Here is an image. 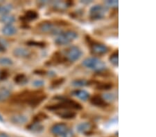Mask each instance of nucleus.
Listing matches in <instances>:
<instances>
[{
    "label": "nucleus",
    "mask_w": 156,
    "mask_h": 137,
    "mask_svg": "<svg viewBox=\"0 0 156 137\" xmlns=\"http://www.w3.org/2000/svg\"><path fill=\"white\" fill-rule=\"evenodd\" d=\"M59 101H60V103L51 104V105H47L45 107V109L49 111H58L61 110V109H77V110H80L83 108V106L80 103L71 99L63 98L60 97Z\"/></svg>",
    "instance_id": "nucleus-1"
},
{
    "label": "nucleus",
    "mask_w": 156,
    "mask_h": 137,
    "mask_svg": "<svg viewBox=\"0 0 156 137\" xmlns=\"http://www.w3.org/2000/svg\"><path fill=\"white\" fill-rule=\"evenodd\" d=\"M78 37V33L74 31H67L59 33L56 39L55 43L58 45H66L71 43Z\"/></svg>",
    "instance_id": "nucleus-2"
},
{
    "label": "nucleus",
    "mask_w": 156,
    "mask_h": 137,
    "mask_svg": "<svg viewBox=\"0 0 156 137\" xmlns=\"http://www.w3.org/2000/svg\"><path fill=\"white\" fill-rule=\"evenodd\" d=\"M85 39H86L87 43L90 44V49H91V52L92 53L101 56V55H104L108 53L109 49L106 45L94 41L89 36H85Z\"/></svg>",
    "instance_id": "nucleus-3"
},
{
    "label": "nucleus",
    "mask_w": 156,
    "mask_h": 137,
    "mask_svg": "<svg viewBox=\"0 0 156 137\" xmlns=\"http://www.w3.org/2000/svg\"><path fill=\"white\" fill-rule=\"evenodd\" d=\"M83 65L97 71H101L105 69V64L104 62L94 57L85 59L83 62Z\"/></svg>",
    "instance_id": "nucleus-4"
},
{
    "label": "nucleus",
    "mask_w": 156,
    "mask_h": 137,
    "mask_svg": "<svg viewBox=\"0 0 156 137\" xmlns=\"http://www.w3.org/2000/svg\"><path fill=\"white\" fill-rule=\"evenodd\" d=\"M82 51L79 47L76 46H69L68 49L65 50V58L67 60L75 62L79 60L82 56Z\"/></svg>",
    "instance_id": "nucleus-5"
},
{
    "label": "nucleus",
    "mask_w": 156,
    "mask_h": 137,
    "mask_svg": "<svg viewBox=\"0 0 156 137\" xmlns=\"http://www.w3.org/2000/svg\"><path fill=\"white\" fill-rule=\"evenodd\" d=\"M107 10V8L101 6V5H94L90 10V17L92 19H94V20H97V19L104 18Z\"/></svg>",
    "instance_id": "nucleus-6"
},
{
    "label": "nucleus",
    "mask_w": 156,
    "mask_h": 137,
    "mask_svg": "<svg viewBox=\"0 0 156 137\" xmlns=\"http://www.w3.org/2000/svg\"><path fill=\"white\" fill-rule=\"evenodd\" d=\"M69 129L68 127L65 123H59L55 124L51 129V132L53 134L56 136H59L61 137L63 134L66 132L67 129Z\"/></svg>",
    "instance_id": "nucleus-7"
},
{
    "label": "nucleus",
    "mask_w": 156,
    "mask_h": 137,
    "mask_svg": "<svg viewBox=\"0 0 156 137\" xmlns=\"http://www.w3.org/2000/svg\"><path fill=\"white\" fill-rule=\"evenodd\" d=\"M12 53L17 58H27L31 56V52L28 49L23 48V47H17L13 50Z\"/></svg>",
    "instance_id": "nucleus-8"
},
{
    "label": "nucleus",
    "mask_w": 156,
    "mask_h": 137,
    "mask_svg": "<svg viewBox=\"0 0 156 137\" xmlns=\"http://www.w3.org/2000/svg\"><path fill=\"white\" fill-rule=\"evenodd\" d=\"M56 114L60 118L67 119V120L74 118L76 116V112L72 111V109H65V111H58Z\"/></svg>",
    "instance_id": "nucleus-9"
},
{
    "label": "nucleus",
    "mask_w": 156,
    "mask_h": 137,
    "mask_svg": "<svg viewBox=\"0 0 156 137\" xmlns=\"http://www.w3.org/2000/svg\"><path fill=\"white\" fill-rule=\"evenodd\" d=\"M90 103H91L92 105H94L96 107H100V108L108 105V103L105 102V100L103 99L102 97L99 95L93 96L91 99H90Z\"/></svg>",
    "instance_id": "nucleus-10"
},
{
    "label": "nucleus",
    "mask_w": 156,
    "mask_h": 137,
    "mask_svg": "<svg viewBox=\"0 0 156 137\" xmlns=\"http://www.w3.org/2000/svg\"><path fill=\"white\" fill-rule=\"evenodd\" d=\"M73 96L77 97L78 98L81 100V101H87L90 97V94L87 91L83 89H75L72 92Z\"/></svg>",
    "instance_id": "nucleus-11"
},
{
    "label": "nucleus",
    "mask_w": 156,
    "mask_h": 137,
    "mask_svg": "<svg viewBox=\"0 0 156 137\" xmlns=\"http://www.w3.org/2000/svg\"><path fill=\"white\" fill-rule=\"evenodd\" d=\"M38 16L39 15L36 11H33V10H30V11H28L25 12L24 16L20 17H21L20 19H22V20L27 21V22L33 21V20H35V19H36L37 17H38Z\"/></svg>",
    "instance_id": "nucleus-12"
},
{
    "label": "nucleus",
    "mask_w": 156,
    "mask_h": 137,
    "mask_svg": "<svg viewBox=\"0 0 156 137\" xmlns=\"http://www.w3.org/2000/svg\"><path fill=\"white\" fill-rule=\"evenodd\" d=\"M92 124L87 122L85 123H80L76 125V130L78 132L86 134L92 129Z\"/></svg>",
    "instance_id": "nucleus-13"
},
{
    "label": "nucleus",
    "mask_w": 156,
    "mask_h": 137,
    "mask_svg": "<svg viewBox=\"0 0 156 137\" xmlns=\"http://www.w3.org/2000/svg\"><path fill=\"white\" fill-rule=\"evenodd\" d=\"M27 121H28L27 117L23 114H16V115L11 116V121L12 123L16 125H23L26 123Z\"/></svg>",
    "instance_id": "nucleus-14"
},
{
    "label": "nucleus",
    "mask_w": 156,
    "mask_h": 137,
    "mask_svg": "<svg viewBox=\"0 0 156 137\" xmlns=\"http://www.w3.org/2000/svg\"><path fill=\"white\" fill-rule=\"evenodd\" d=\"M37 26H38L40 31H42V33H49V32L54 31V26H53L51 22H41Z\"/></svg>",
    "instance_id": "nucleus-15"
},
{
    "label": "nucleus",
    "mask_w": 156,
    "mask_h": 137,
    "mask_svg": "<svg viewBox=\"0 0 156 137\" xmlns=\"http://www.w3.org/2000/svg\"><path fill=\"white\" fill-rule=\"evenodd\" d=\"M2 33H3L4 36H11L16 33L17 29L13 25L8 24V25H5V26L3 27V29H2Z\"/></svg>",
    "instance_id": "nucleus-16"
},
{
    "label": "nucleus",
    "mask_w": 156,
    "mask_h": 137,
    "mask_svg": "<svg viewBox=\"0 0 156 137\" xmlns=\"http://www.w3.org/2000/svg\"><path fill=\"white\" fill-rule=\"evenodd\" d=\"M27 128L29 130L34 133H40L44 130V127L39 123H32Z\"/></svg>",
    "instance_id": "nucleus-17"
},
{
    "label": "nucleus",
    "mask_w": 156,
    "mask_h": 137,
    "mask_svg": "<svg viewBox=\"0 0 156 137\" xmlns=\"http://www.w3.org/2000/svg\"><path fill=\"white\" fill-rule=\"evenodd\" d=\"M51 60V62H54V64H62L66 62L65 60H67L66 59V58H63L60 52L57 51L55 52L54 55L52 56Z\"/></svg>",
    "instance_id": "nucleus-18"
},
{
    "label": "nucleus",
    "mask_w": 156,
    "mask_h": 137,
    "mask_svg": "<svg viewBox=\"0 0 156 137\" xmlns=\"http://www.w3.org/2000/svg\"><path fill=\"white\" fill-rule=\"evenodd\" d=\"M15 20H16V18H15V17L13 15H2L0 17V22L6 25L12 24V23H13Z\"/></svg>",
    "instance_id": "nucleus-19"
},
{
    "label": "nucleus",
    "mask_w": 156,
    "mask_h": 137,
    "mask_svg": "<svg viewBox=\"0 0 156 137\" xmlns=\"http://www.w3.org/2000/svg\"><path fill=\"white\" fill-rule=\"evenodd\" d=\"M92 83V81L87 80L85 79H78L73 81L72 84L74 87H85L90 85Z\"/></svg>",
    "instance_id": "nucleus-20"
},
{
    "label": "nucleus",
    "mask_w": 156,
    "mask_h": 137,
    "mask_svg": "<svg viewBox=\"0 0 156 137\" xmlns=\"http://www.w3.org/2000/svg\"><path fill=\"white\" fill-rule=\"evenodd\" d=\"M11 96V92L8 89L2 87L0 88V102L5 101Z\"/></svg>",
    "instance_id": "nucleus-21"
},
{
    "label": "nucleus",
    "mask_w": 156,
    "mask_h": 137,
    "mask_svg": "<svg viewBox=\"0 0 156 137\" xmlns=\"http://www.w3.org/2000/svg\"><path fill=\"white\" fill-rule=\"evenodd\" d=\"M113 87V84L111 83H98L96 88L98 90L108 91L111 89Z\"/></svg>",
    "instance_id": "nucleus-22"
},
{
    "label": "nucleus",
    "mask_w": 156,
    "mask_h": 137,
    "mask_svg": "<svg viewBox=\"0 0 156 137\" xmlns=\"http://www.w3.org/2000/svg\"><path fill=\"white\" fill-rule=\"evenodd\" d=\"M14 81L18 84H24L28 81V79L24 74H19L14 78Z\"/></svg>",
    "instance_id": "nucleus-23"
},
{
    "label": "nucleus",
    "mask_w": 156,
    "mask_h": 137,
    "mask_svg": "<svg viewBox=\"0 0 156 137\" xmlns=\"http://www.w3.org/2000/svg\"><path fill=\"white\" fill-rule=\"evenodd\" d=\"M48 118V116L44 112H39L36 116L34 117V123H40L45 119Z\"/></svg>",
    "instance_id": "nucleus-24"
},
{
    "label": "nucleus",
    "mask_w": 156,
    "mask_h": 137,
    "mask_svg": "<svg viewBox=\"0 0 156 137\" xmlns=\"http://www.w3.org/2000/svg\"><path fill=\"white\" fill-rule=\"evenodd\" d=\"M119 55H118V51H115L110 55L109 60L111 63L115 66H118V63H119Z\"/></svg>",
    "instance_id": "nucleus-25"
},
{
    "label": "nucleus",
    "mask_w": 156,
    "mask_h": 137,
    "mask_svg": "<svg viewBox=\"0 0 156 137\" xmlns=\"http://www.w3.org/2000/svg\"><path fill=\"white\" fill-rule=\"evenodd\" d=\"M12 6L11 4L3 5V6H0V15H6L11 11Z\"/></svg>",
    "instance_id": "nucleus-26"
},
{
    "label": "nucleus",
    "mask_w": 156,
    "mask_h": 137,
    "mask_svg": "<svg viewBox=\"0 0 156 137\" xmlns=\"http://www.w3.org/2000/svg\"><path fill=\"white\" fill-rule=\"evenodd\" d=\"M65 78H59L58 79L54 80L51 83V87L53 89L57 88V87L62 85V84L65 83Z\"/></svg>",
    "instance_id": "nucleus-27"
},
{
    "label": "nucleus",
    "mask_w": 156,
    "mask_h": 137,
    "mask_svg": "<svg viewBox=\"0 0 156 137\" xmlns=\"http://www.w3.org/2000/svg\"><path fill=\"white\" fill-rule=\"evenodd\" d=\"M12 64H13L12 60L9 58H6V57L0 58V64H2V65L10 66V65H12Z\"/></svg>",
    "instance_id": "nucleus-28"
},
{
    "label": "nucleus",
    "mask_w": 156,
    "mask_h": 137,
    "mask_svg": "<svg viewBox=\"0 0 156 137\" xmlns=\"http://www.w3.org/2000/svg\"><path fill=\"white\" fill-rule=\"evenodd\" d=\"M27 44H28L29 46H37V47H41L43 48L45 46V43L42 42H37L34 40H29L27 42Z\"/></svg>",
    "instance_id": "nucleus-29"
},
{
    "label": "nucleus",
    "mask_w": 156,
    "mask_h": 137,
    "mask_svg": "<svg viewBox=\"0 0 156 137\" xmlns=\"http://www.w3.org/2000/svg\"><path fill=\"white\" fill-rule=\"evenodd\" d=\"M6 46H7L6 42L4 40V39H0V53H3V52L6 51Z\"/></svg>",
    "instance_id": "nucleus-30"
},
{
    "label": "nucleus",
    "mask_w": 156,
    "mask_h": 137,
    "mask_svg": "<svg viewBox=\"0 0 156 137\" xmlns=\"http://www.w3.org/2000/svg\"><path fill=\"white\" fill-rule=\"evenodd\" d=\"M44 84V82L42 80H36L33 83V85L36 87H41Z\"/></svg>",
    "instance_id": "nucleus-31"
},
{
    "label": "nucleus",
    "mask_w": 156,
    "mask_h": 137,
    "mask_svg": "<svg viewBox=\"0 0 156 137\" xmlns=\"http://www.w3.org/2000/svg\"><path fill=\"white\" fill-rule=\"evenodd\" d=\"M9 77V73L6 71H2L0 72V80H6Z\"/></svg>",
    "instance_id": "nucleus-32"
},
{
    "label": "nucleus",
    "mask_w": 156,
    "mask_h": 137,
    "mask_svg": "<svg viewBox=\"0 0 156 137\" xmlns=\"http://www.w3.org/2000/svg\"><path fill=\"white\" fill-rule=\"evenodd\" d=\"M74 132H73L71 129L69 128L67 130L66 132H65L61 137H74Z\"/></svg>",
    "instance_id": "nucleus-33"
},
{
    "label": "nucleus",
    "mask_w": 156,
    "mask_h": 137,
    "mask_svg": "<svg viewBox=\"0 0 156 137\" xmlns=\"http://www.w3.org/2000/svg\"><path fill=\"white\" fill-rule=\"evenodd\" d=\"M106 4L110 6H117L118 4H119V2H118V1H107Z\"/></svg>",
    "instance_id": "nucleus-34"
},
{
    "label": "nucleus",
    "mask_w": 156,
    "mask_h": 137,
    "mask_svg": "<svg viewBox=\"0 0 156 137\" xmlns=\"http://www.w3.org/2000/svg\"><path fill=\"white\" fill-rule=\"evenodd\" d=\"M34 73L37 75H40V76H42V75L46 74V71L44 70H42V69H38V70L34 71Z\"/></svg>",
    "instance_id": "nucleus-35"
},
{
    "label": "nucleus",
    "mask_w": 156,
    "mask_h": 137,
    "mask_svg": "<svg viewBox=\"0 0 156 137\" xmlns=\"http://www.w3.org/2000/svg\"><path fill=\"white\" fill-rule=\"evenodd\" d=\"M0 137H9L8 135H7L6 134H4V133H1L0 134Z\"/></svg>",
    "instance_id": "nucleus-36"
},
{
    "label": "nucleus",
    "mask_w": 156,
    "mask_h": 137,
    "mask_svg": "<svg viewBox=\"0 0 156 137\" xmlns=\"http://www.w3.org/2000/svg\"><path fill=\"white\" fill-rule=\"evenodd\" d=\"M3 118H2V117L1 116H0V121H2V122H3Z\"/></svg>",
    "instance_id": "nucleus-37"
}]
</instances>
